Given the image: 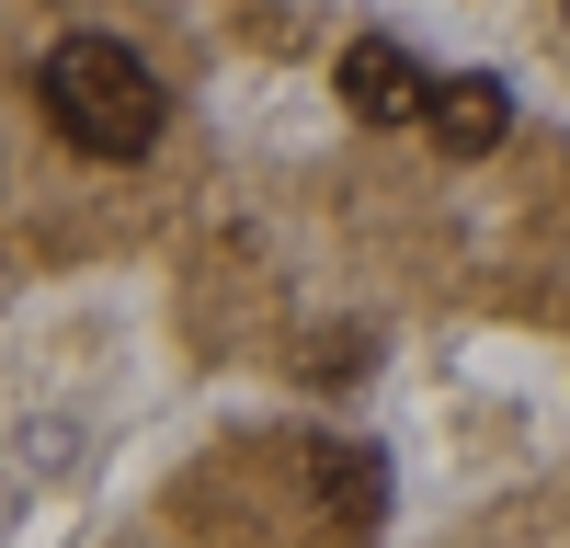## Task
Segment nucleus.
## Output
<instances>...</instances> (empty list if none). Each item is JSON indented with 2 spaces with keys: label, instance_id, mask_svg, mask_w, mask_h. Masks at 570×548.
Segmentation results:
<instances>
[{
  "label": "nucleus",
  "instance_id": "20e7f679",
  "mask_svg": "<svg viewBox=\"0 0 570 548\" xmlns=\"http://www.w3.org/2000/svg\"><path fill=\"white\" fill-rule=\"evenodd\" d=\"M502 126H513V91H502V80H480V69H468V80H434V137H445L456 160H480Z\"/></svg>",
  "mask_w": 570,
  "mask_h": 548
},
{
  "label": "nucleus",
  "instance_id": "f03ea898",
  "mask_svg": "<svg viewBox=\"0 0 570 548\" xmlns=\"http://www.w3.org/2000/svg\"><path fill=\"white\" fill-rule=\"evenodd\" d=\"M343 104H354L365 126H400V115H434V80H422V58H411V46L354 35V46H343Z\"/></svg>",
  "mask_w": 570,
  "mask_h": 548
},
{
  "label": "nucleus",
  "instance_id": "7ed1b4c3",
  "mask_svg": "<svg viewBox=\"0 0 570 548\" xmlns=\"http://www.w3.org/2000/svg\"><path fill=\"white\" fill-rule=\"evenodd\" d=\"M308 491H320V515L343 537H365L376 515H389V446H354V434L308 446Z\"/></svg>",
  "mask_w": 570,
  "mask_h": 548
},
{
  "label": "nucleus",
  "instance_id": "f257e3e1",
  "mask_svg": "<svg viewBox=\"0 0 570 548\" xmlns=\"http://www.w3.org/2000/svg\"><path fill=\"white\" fill-rule=\"evenodd\" d=\"M35 104L91 160H149L160 126H171V91H160V69L137 58L126 35H58L46 69H35Z\"/></svg>",
  "mask_w": 570,
  "mask_h": 548
}]
</instances>
